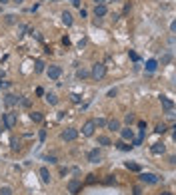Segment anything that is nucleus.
I'll use <instances>...</instances> for the list:
<instances>
[{
  "label": "nucleus",
  "mask_w": 176,
  "mask_h": 195,
  "mask_svg": "<svg viewBox=\"0 0 176 195\" xmlns=\"http://www.w3.org/2000/svg\"><path fill=\"white\" fill-rule=\"evenodd\" d=\"M94 2H96V4H106L108 0H94Z\"/></svg>",
  "instance_id": "40"
},
{
  "label": "nucleus",
  "mask_w": 176,
  "mask_h": 195,
  "mask_svg": "<svg viewBox=\"0 0 176 195\" xmlns=\"http://www.w3.org/2000/svg\"><path fill=\"white\" fill-rule=\"evenodd\" d=\"M62 22L66 24V26H72V22H74V18H72V14H70V12H62Z\"/></svg>",
  "instance_id": "14"
},
{
  "label": "nucleus",
  "mask_w": 176,
  "mask_h": 195,
  "mask_svg": "<svg viewBox=\"0 0 176 195\" xmlns=\"http://www.w3.org/2000/svg\"><path fill=\"white\" fill-rule=\"evenodd\" d=\"M44 62L42 60H36V68H34V70H36V74H42V72H44Z\"/></svg>",
  "instance_id": "22"
},
{
  "label": "nucleus",
  "mask_w": 176,
  "mask_h": 195,
  "mask_svg": "<svg viewBox=\"0 0 176 195\" xmlns=\"http://www.w3.org/2000/svg\"><path fill=\"white\" fill-rule=\"evenodd\" d=\"M46 161H50V163H56V157H54V155H46Z\"/></svg>",
  "instance_id": "34"
},
{
  "label": "nucleus",
  "mask_w": 176,
  "mask_h": 195,
  "mask_svg": "<svg viewBox=\"0 0 176 195\" xmlns=\"http://www.w3.org/2000/svg\"><path fill=\"white\" fill-rule=\"evenodd\" d=\"M152 153L154 155L164 153V143H152Z\"/></svg>",
  "instance_id": "16"
},
{
  "label": "nucleus",
  "mask_w": 176,
  "mask_h": 195,
  "mask_svg": "<svg viewBox=\"0 0 176 195\" xmlns=\"http://www.w3.org/2000/svg\"><path fill=\"white\" fill-rule=\"evenodd\" d=\"M0 88H2V90H6V88H10V82H4V80H0Z\"/></svg>",
  "instance_id": "32"
},
{
  "label": "nucleus",
  "mask_w": 176,
  "mask_h": 195,
  "mask_svg": "<svg viewBox=\"0 0 176 195\" xmlns=\"http://www.w3.org/2000/svg\"><path fill=\"white\" fill-rule=\"evenodd\" d=\"M110 137H108V135H100L98 137V145H110Z\"/></svg>",
  "instance_id": "20"
},
{
  "label": "nucleus",
  "mask_w": 176,
  "mask_h": 195,
  "mask_svg": "<svg viewBox=\"0 0 176 195\" xmlns=\"http://www.w3.org/2000/svg\"><path fill=\"white\" fill-rule=\"evenodd\" d=\"M80 187H82V181L80 179H70L68 181V193L70 195L78 193V191H80Z\"/></svg>",
  "instance_id": "6"
},
{
  "label": "nucleus",
  "mask_w": 176,
  "mask_h": 195,
  "mask_svg": "<svg viewBox=\"0 0 176 195\" xmlns=\"http://www.w3.org/2000/svg\"><path fill=\"white\" fill-rule=\"evenodd\" d=\"M162 195H172V193H162Z\"/></svg>",
  "instance_id": "45"
},
{
  "label": "nucleus",
  "mask_w": 176,
  "mask_h": 195,
  "mask_svg": "<svg viewBox=\"0 0 176 195\" xmlns=\"http://www.w3.org/2000/svg\"><path fill=\"white\" fill-rule=\"evenodd\" d=\"M128 56H130L134 62H138V54H136V52H132V50H130V52H128Z\"/></svg>",
  "instance_id": "33"
},
{
  "label": "nucleus",
  "mask_w": 176,
  "mask_h": 195,
  "mask_svg": "<svg viewBox=\"0 0 176 195\" xmlns=\"http://www.w3.org/2000/svg\"><path fill=\"white\" fill-rule=\"evenodd\" d=\"M124 121H126V124H128V125H132V124H134V121H136V117H134V116H132V113H128V116H126V117H124Z\"/></svg>",
  "instance_id": "28"
},
{
  "label": "nucleus",
  "mask_w": 176,
  "mask_h": 195,
  "mask_svg": "<svg viewBox=\"0 0 176 195\" xmlns=\"http://www.w3.org/2000/svg\"><path fill=\"white\" fill-rule=\"evenodd\" d=\"M8 2H10V0H0V4H8Z\"/></svg>",
  "instance_id": "43"
},
{
  "label": "nucleus",
  "mask_w": 176,
  "mask_h": 195,
  "mask_svg": "<svg viewBox=\"0 0 176 195\" xmlns=\"http://www.w3.org/2000/svg\"><path fill=\"white\" fill-rule=\"evenodd\" d=\"M76 76H78V78H80V80H84V78H88V76H90V72L82 68V70H78V72H76Z\"/></svg>",
  "instance_id": "25"
},
{
  "label": "nucleus",
  "mask_w": 176,
  "mask_h": 195,
  "mask_svg": "<svg viewBox=\"0 0 176 195\" xmlns=\"http://www.w3.org/2000/svg\"><path fill=\"white\" fill-rule=\"evenodd\" d=\"M106 121H108V120H104V117H98V120H94V125H96V128H104V125H106Z\"/></svg>",
  "instance_id": "27"
},
{
  "label": "nucleus",
  "mask_w": 176,
  "mask_h": 195,
  "mask_svg": "<svg viewBox=\"0 0 176 195\" xmlns=\"http://www.w3.org/2000/svg\"><path fill=\"white\" fill-rule=\"evenodd\" d=\"M18 101H20V97H18V96H14V94H6V96H4V104H6L8 108L16 105Z\"/></svg>",
  "instance_id": "9"
},
{
  "label": "nucleus",
  "mask_w": 176,
  "mask_h": 195,
  "mask_svg": "<svg viewBox=\"0 0 176 195\" xmlns=\"http://www.w3.org/2000/svg\"><path fill=\"white\" fill-rule=\"evenodd\" d=\"M138 128H140V129H146V121H138Z\"/></svg>",
  "instance_id": "38"
},
{
  "label": "nucleus",
  "mask_w": 176,
  "mask_h": 195,
  "mask_svg": "<svg viewBox=\"0 0 176 195\" xmlns=\"http://www.w3.org/2000/svg\"><path fill=\"white\" fill-rule=\"evenodd\" d=\"M40 139H42V141L46 139V129H40Z\"/></svg>",
  "instance_id": "37"
},
{
  "label": "nucleus",
  "mask_w": 176,
  "mask_h": 195,
  "mask_svg": "<svg viewBox=\"0 0 176 195\" xmlns=\"http://www.w3.org/2000/svg\"><path fill=\"white\" fill-rule=\"evenodd\" d=\"M124 165H126V169H130V171H140V165H138V163H132V161H126V163H124Z\"/></svg>",
  "instance_id": "21"
},
{
  "label": "nucleus",
  "mask_w": 176,
  "mask_h": 195,
  "mask_svg": "<svg viewBox=\"0 0 176 195\" xmlns=\"http://www.w3.org/2000/svg\"><path fill=\"white\" fill-rule=\"evenodd\" d=\"M116 147H118L120 151H130L132 149V145H130V143H126V141H118V143H116Z\"/></svg>",
  "instance_id": "17"
},
{
  "label": "nucleus",
  "mask_w": 176,
  "mask_h": 195,
  "mask_svg": "<svg viewBox=\"0 0 176 195\" xmlns=\"http://www.w3.org/2000/svg\"><path fill=\"white\" fill-rule=\"evenodd\" d=\"M160 101H162V105H164V109L172 116V109H174V101L172 100H168V97H160Z\"/></svg>",
  "instance_id": "12"
},
{
  "label": "nucleus",
  "mask_w": 176,
  "mask_h": 195,
  "mask_svg": "<svg viewBox=\"0 0 176 195\" xmlns=\"http://www.w3.org/2000/svg\"><path fill=\"white\" fill-rule=\"evenodd\" d=\"M94 129H96V125H94V120H88L86 124L82 125V135L90 137V135H94Z\"/></svg>",
  "instance_id": "4"
},
{
  "label": "nucleus",
  "mask_w": 176,
  "mask_h": 195,
  "mask_svg": "<svg viewBox=\"0 0 176 195\" xmlns=\"http://www.w3.org/2000/svg\"><path fill=\"white\" fill-rule=\"evenodd\" d=\"M104 74H106V66H104V64H94V66H92L90 76H92L94 80H102Z\"/></svg>",
  "instance_id": "2"
},
{
  "label": "nucleus",
  "mask_w": 176,
  "mask_h": 195,
  "mask_svg": "<svg viewBox=\"0 0 176 195\" xmlns=\"http://www.w3.org/2000/svg\"><path fill=\"white\" fill-rule=\"evenodd\" d=\"M140 181L142 183H158V181H160V177L158 175H154V173H140Z\"/></svg>",
  "instance_id": "5"
},
{
  "label": "nucleus",
  "mask_w": 176,
  "mask_h": 195,
  "mask_svg": "<svg viewBox=\"0 0 176 195\" xmlns=\"http://www.w3.org/2000/svg\"><path fill=\"white\" fill-rule=\"evenodd\" d=\"M62 76V68L60 66H50L48 68V78L50 80H58Z\"/></svg>",
  "instance_id": "7"
},
{
  "label": "nucleus",
  "mask_w": 176,
  "mask_h": 195,
  "mask_svg": "<svg viewBox=\"0 0 176 195\" xmlns=\"http://www.w3.org/2000/svg\"><path fill=\"white\" fill-rule=\"evenodd\" d=\"M16 121H18V116H16V113H12V112L4 113V117H2V125H4V129H14Z\"/></svg>",
  "instance_id": "1"
},
{
  "label": "nucleus",
  "mask_w": 176,
  "mask_h": 195,
  "mask_svg": "<svg viewBox=\"0 0 176 195\" xmlns=\"http://www.w3.org/2000/svg\"><path fill=\"white\" fill-rule=\"evenodd\" d=\"M30 120L32 121H42V113H40V112H32L30 113Z\"/></svg>",
  "instance_id": "24"
},
{
  "label": "nucleus",
  "mask_w": 176,
  "mask_h": 195,
  "mask_svg": "<svg viewBox=\"0 0 176 195\" xmlns=\"http://www.w3.org/2000/svg\"><path fill=\"white\" fill-rule=\"evenodd\" d=\"M44 100L48 101L50 105H56V104H58V97L54 96V94H46V96H44Z\"/></svg>",
  "instance_id": "19"
},
{
  "label": "nucleus",
  "mask_w": 176,
  "mask_h": 195,
  "mask_svg": "<svg viewBox=\"0 0 176 195\" xmlns=\"http://www.w3.org/2000/svg\"><path fill=\"white\" fill-rule=\"evenodd\" d=\"M106 12H108L106 4H96V6H94V14H96V18H102V16H106Z\"/></svg>",
  "instance_id": "10"
},
{
  "label": "nucleus",
  "mask_w": 176,
  "mask_h": 195,
  "mask_svg": "<svg viewBox=\"0 0 176 195\" xmlns=\"http://www.w3.org/2000/svg\"><path fill=\"white\" fill-rule=\"evenodd\" d=\"M100 159H102V153H100L98 149H90L88 151V161L90 163H100Z\"/></svg>",
  "instance_id": "8"
},
{
  "label": "nucleus",
  "mask_w": 176,
  "mask_h": 195,
  "mask_svg": "<svg viewBox=\"0 0 176 195\" xmlns=\"http://www.w3.org/2000/svg\"><path fill=\"white\" fill-rule=\"evenodd\" d=\"M76 137H78V129H74V128H66V129L60 133V139H62V141H74Z\"/></svg>",
  "instance_id": "3"
},
{
  "label": "nucleus",
  "mask_w": 176,
  "mask_h": 195,
  "mask_svg": "<svg viewBox=\"0 0 176 195\" xmlns=\"http://www.w3.org/2000/svg\"><path fill=\"white\" fill-rule=\"evenodd\" d=\"M154 131H156V133H164V131H166V125H164V124H158Z\"/></svg>",
  "instance_id": "30"
},
{
  "label": "nucleus",
  "mask_w": 176,
  "mask_h": 195,
  "mask_svg": "<svg viewBox=\"0 0 176 195\" xmlns=\"http://www.w3.org/2000/svg\"><path fill=\"white\" fill-rule=\"evenodd\" d=\"M68 2H72L74 6H80V0H68Z\"/></svg>",
  "instance_id": "39"
},
{
  "label": "nucleus",
  "mask_w": 176,
  "mask_h": 195,
  "mask_svg": "<svg viewBox=\"0 0 176 195\" xmlns=\"http://www.w3.org/2000/svg\"><path fill=\"white\" fill-rule=\"evenodd\" d=\"M10 147H12V151H18V149H20V141H18L16 137H12V139H10Z\"/></svg>",
  "instance_id": "23"
},
{
  "label": "nucleus",
  "mask_w": 176,
  "mask_h": 195,
  "mask_svg": "<svg viewBox=\"0 0 176 195\" xmlns=\"http://www.w3.org/2000/svg\"><path fill=\"white\" fill-rule=\"evenodd\" d=\"M14 2H16V4H20V2H24V0H14Z\"/></svg>",
  "instance_id": "44"
},
{
  "label": "nucleus",
  "mask_w": 176,
  "mask_h": 195,
  "mask_svg": "<svg viewBox=\"0 0 176 195\" xmlns=\"http://www.w3.org/2000/svg\"><path fill=\"white\" fill-rule=\"evenodd\" d=\"M4 22H6V24H14L16 22V16L14 14H6V16H4Z\"/></svg>",
  "instance_id": "26"
},
{
  "label": "nucleus",
  "mask_w": 176,
  "mask_h": 195,
  "mask_svg": "<svg viewBox=\"0 0 176 195\" xmlns=\"http://www.w3.org/2000/svg\"><path fill=\"white\" fill-rule=\"evenodd\" d=\"M120 135H122V141H132V139H134V131L130 128L120 129Z\"/></svg>",
  "instance_id": "11"
},
{
  "label": "nucleus",
  "mask_w": 176,
  "mask_h": 195,
  "mask_svg": "<svg viewBox=\"0 0 176 195\" xmlns=\"http://www.w3.org/2000/svg\"><path fill=\"white\" fill-rule=\"evenodd\" d=\"M158 68V62L156 60H148L146 62V72H154Z\"/></svg>",
  "instance_id": "18"
},
{
  "label": "nucleus",
  "mask_w": 176,
  "mask_h": 195,
  "mask_svg": "<svg viewBox=\"0 0 176 195\" xmlns=\"http://www.w3.org/2000/svg\"><path fill=\"white\" fill-rule=\"evenodd\" d=\"M106 183H108V185H112V183H116V179H114V175H110V177H108V179H106Z\"/></svg>",
  "instance_id": "35"
},
{
  "label": "nucleus",
  "mask_w": 176,
  "mask_h": 195,
  "mask_svg": "<svg viewBox=\"0 0 176 195\" xmlns=\"http://www.w3.org/2000/svg\"><path fill=\"white\" fill-rule=\"evenodd\" d=\"M40 179H42V183H50V171H48V167H40Z\"/></svg>",
  "instance_id": "13"
},
{
  "label": "nucleus",
  "mask_w": 176,
  "mask_h": 195,
  "mask_svg": "<svg viewBox=\"0 0 176 195\" xmlns=\"http://www.w3.org/2000/svg\"><path fill=\"white\" fill-rule=\"evenodd\" d=\"M70 100H72L74 104H80V101H82V97L78 96V94H72V96H70Z\"/></svg>",
  "instance_id": "31"
},
{
  "label": "nucleus",
  "mask_w": 176,
  "mask_h": 195,
  "mask_svg": "<svg viewBox=\"0 0 176 195\" xmlns=\"http://www.w3.org/2000/svg\"><path fill=\"white\" fill-rule=\"evenodd\" d=\"M0 195H12V189L4 185V187H0Z\"/></svg>",
  "instance_id": "29"
},
{
  "label": "nucleus",
  "mask_w": 176,
  "mask_h": 195,
  "mask_svg": "<svg viewBox=\"0 0 176 195\" xmlns=\"http://www.w3.org/2000/svg\"><path fill=\"white\" fill-rule=\"evenodd\" d=\"M4 78V70H2V68H0V80H2Z\"/></svg>",
  "instance_id": "42"
},
{
  "label": "nucleus",
  "mask_w": 176,
  "mask_h": 195,
  "mask_svg": "<svg viewBox=\"0 0 176 195\" xmlns=\"http://www.w3.org/2000/svg\"><path fill=\"white\" fill-rule=\"evenodd\" d=\"M106 125H108V129H112V131H120V121L118 120H108Z\"/></svg>",
  "instance_id": "15"
},
{
  "label": "nucleus",
  "mask_w": 176,
  "mask_h": 195,
  "mask_svg": "<svg viewBox=\"0 0 176 195\" xmlns=\"http://www.w3.org/2000/svg\"><path fill=\"white\" fill-rule=\"evenodd\" d=\"M22 105H24V108H28V105H30V100H28V97H24V100H22Z\"/></svg>",
  "instance_id": "36"
},
{
  "label": "nucleus",
  "mask_w": 176,
  "mask_h": 195,
  "mask_svg": "<svg viewBox=\"0 0 176 195\" xmlns=\"http://www.w3.org/2000/svg\"><path fill=\"white\" fill-rule=\"evenodd\" d=\"M142 191H140V189H138V187H134V195H140Z\"/></svg>",
  "instance_id": "41"
}]
</instances>
